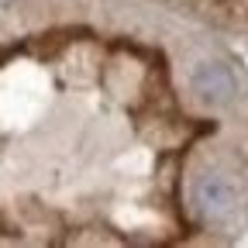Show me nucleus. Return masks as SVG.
<instances>
[{
    "label": "nucleus",
    "instance_id": "obj_1",
    "mask_svg": "<svg viewBox=\"0 0 248 248\" xmlns=\"http://www.w3.org/2000/svg\"><path fill=\"white\" fill-rule=\"evenodd\" d=\"M190 86L203 104H214V107L234 100V93H238V79L224 62H200L190 76Z\"/></svg>",
    "mask_w": 248,
    "mask_h": 248
},
{
    "label": "nucleus",
    "instance_id": "obj_2",
    "mask_svg": "<svg viewBox=\"0 0 248 248\" xmlns=\"http://www.w3.org/2000/svg\"><path fill=\"white\" fill-rule=\"evenodd\" d=\"M193 203L203 217H224L234 207V186L221 172H200L193 183Z\"/></svg>",
    "mask_w": 248,
    "mask_h": 248
}]
</instances>
